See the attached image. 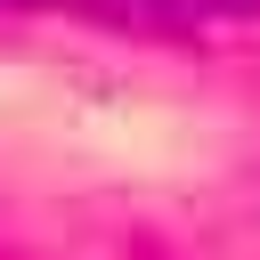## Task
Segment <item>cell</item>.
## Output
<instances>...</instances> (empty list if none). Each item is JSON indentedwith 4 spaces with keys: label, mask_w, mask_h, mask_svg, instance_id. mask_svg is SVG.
I'll use <instances>...</instances> for the list:
<instances>
[{
    "label": "cell",
    "mask_w": 260,
    "mask_h": 260,
    "mask_svg": "<svg viewBox=\"0 0 260 260\" xmlns=\"http://www.w3.org/2000/svg\"><path fill=\"white\" fill-rule=\"evenodd\" d=\"M114 8H146V16H219V8H260V0H114Z\"/></svg>",
    "instance_id": "1"
}]
</instances>
